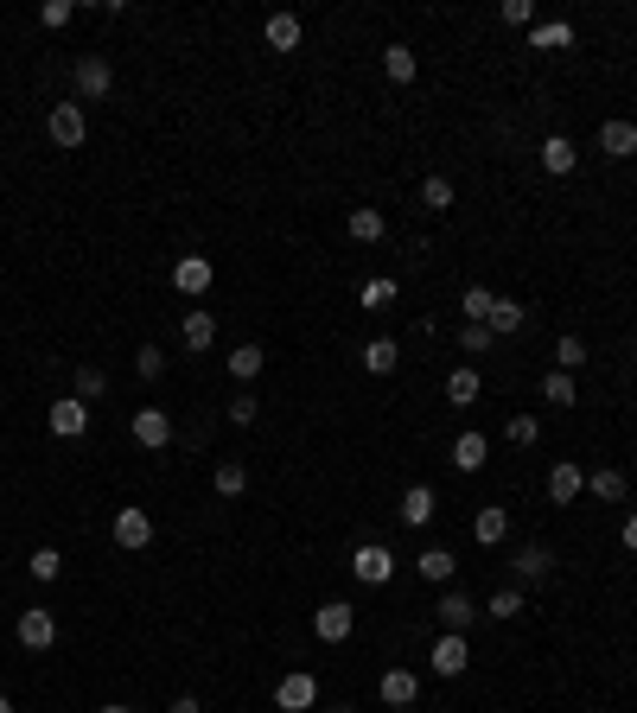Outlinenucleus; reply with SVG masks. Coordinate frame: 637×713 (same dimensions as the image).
I'll return each mask as SVG.
<instances>
[{
	"instance_id": "1",
	"label": "nucleus",
	"mask_w": 637,
	"mask_h": 713,
	"mask_svg": "<svg viewBox=\"0 0 637 713\" xmlns=\"http://www.w3.org/2000/svg\"><path fill=\"white\" fill-rule=\"evenodd\" d=\"M45 128H51V141H58L64 153H77L83 141H90V121H83V109H77V102H58Z\"/></svg>"
},
{
	"instance_id": "2",
	"label": "nucleus",
	"mask_w": 637,
	"mask_h": 713,
	"mask_svg": "<svg viewBox=\"0 0 637 713\" xmlns=\"http://www.w3.org/2000/svg\"><path fill=\"white\" fill-rule=\"evenodd\" d=\"M351 573H357L364 586H389V580H395V554H389L383 542H364V548L351 554Z\"/></svg>"
},
{
	"instance_id": "3",
	"label": "nucleus",
	"mask_w": 637,
	"mask_h": 713,
	"mask_svg": "<svg viewBox=\"0 0 637 713\" xmlns=\"http://www.w3.org/2000/svg\"><path fill=\"white\" fill-rule=\"evenodd\" d=\"M45 427L58 433V440H83V433H90V402H77V395H64V402H51Z\"/></svg>"
},
{
	"instance_id": "4",
	"label": "nucleus",
	"mask_w": 637,
	"mask_h": 713,
	"mask_svg": "<svg viewBox=\"0 0 637 713\" xmlns=\"http://www.w3.org/2000/svg\"><path fill=\"white\" fill-rule=\"evenodd\" d=\"M109 90H115V64L102 58V51H90V58L77 64V96H83V102H102Z\"/></svg>"
},
{
	"instance_id": "5",
	"label": "nucleus",
	"mask_w": 637,
	"mask_h": 713,
	"mask_svg": "<svg viewBox=\"0 0 637 713\" xmlns=\"http://www.w3.org/2000/svg\"><path fill=\"white\" fill-rule=\"evenodd\" d=\"M274 707H281V713H306V707H319V682H313L306 669L281 675V688H274Z\"/></svg>"
},
{
	"instance_id": "6",
	"label": "nucleus",
	"mask_w": 637,
	"mask_h": 713,
	"mask_svg": "<svg viewBox=\"0 0 637 713\" xmlns=\"http://www.w3.org/2000/svg\"><path fill=\"white\" fill-rule=\"evenodd\" d=\"M211 281H217V268H211V255H179V262H172V287L179 293H211Z\"/></svg>"
},
{
	"instance_id": "7",
	"label": "nucleus",
	"mask_w": 637,
	"mask_h": 713,
	"mask_svg": "<svg viewBox=\"0 0 637 713\" xmlns=\"http://www.w3.org/2000/svg\"><path fill=\"white\" fill-rule=\"evenodd\" d=\"M13 637H20L26 650H51V643H58V618H51L45 605H32V612H20V624H13Z\"/></svg>"
},
{
	"instance_id": "8",
	"label": "nucleus",
	"mask_w": 637,
	"mask_h": 713,
	"mask_svg": "<svg viewBox=\"0 0 637 713\" xmlns=\"http://www.w3.org/2000/svg\"><path fill=\"white\" fill-rule=\"evenodd\" d=\"M395 516H402L408 529H427V523L440 516V497H434V484H408V491H402V510H395Z\"/></svg>"
},
{
	"instance_id": "9",
	"label": "nucleus",
	"mask_w": 637,
	"mask_h": 713,
	"mask_svg": "<svg viewBox=\"0 0 637 713\" xmlns=\"http://www.w3.org/2000/svg\"><path fill=\"white\" fill-rule=\"evenodd\" d=\"M351 624H357V612L344 599H332V605H319V612H313V637L319 643H344V637H351Z\"/></svg>"
},
{
	"instance_id": "10",
	"label": "nucleus",
	"mask_w": 637,
	"mask_h": 713,
	"mask_svg": "<svg viewBox=\"0 0 637 713\" xmlns=\"http://www.w3.org/2000/svg\"><path fill=\"white\" fill-rule=\"evenodd\" d=\"M147 542H153V516L147 510H115V548L141 554Z\"/></svg>"
},
{
	"instance_id": "11",
	"label": "nucleus",
	"mask_w": 637,
	"mask_h": 713,
	"mask_svg": "<svg viewBox=\"0 0 637 713\" xmlns=\"http://www.w3.org/2000/svg\"><path fill=\"white\" fill-rule=\"evenodd\" d=\"M134 440H141L147 452L172 446V414L166 408H141V414H134Z\"/></svg>"
},
{
	"instance_id": "12",
	"label": "nucleus",
	"mask_w": 637,
	"mask_h": 713,
	"mask_svg": "<svg viewBox=\"0 0 637 713\" xmlns=\"http://www.w3.org/2000/svg\"><path fill=\"white\" fill-rule=\"evenodd\" d=\"M466 669H472V643L446 631V637L434 643V675H466Z\"/></svg>"
},
{
	"instance_id": "13",
	"label": "nucleus",
	"mask_w": 637,
	"mask_h": 713,
	"mask_svg": "<svg viewBox=\"0 0 637 713\" xmlns=\"http://www.w3.org/2000/svg\"><path fill=\"white\" fill-rule=\"evenodd\" d=\"M580 491H587V472H580L574 459H561L555 472H548V497H555V503H574Z\"/></svg>"
},
{
	"instance_id": "14",
	"label": "nucleus",
	"mask_w": 637,
	"mask_h": 713,
	"mask_svg": "<svg viewBox=\"0 0 637 713\" xmlns=\"http://www.w3.org/2000/svg\"><path fill=\"white\" fill-rule=\"evenodd\" d=\"M383 701H389V707H415V701H421V675H415V669H389V675H383Z\"/></svg>"
},
{
	"instance_id": "15",
	"label": "nucleus",
	"mask_w": 637,
	"mask_h": 713,
	"mask_svg": "<svg viewBox=\"0 0 637 713\" xmlns=\"http://www.w3.org/2000/svg\"><path fill=\"white\" fill-rule=\"evenodd\" d=\"M599 153L631 160V153H637V121H606V128H599Z\"/></svg>"
},
{
	"instance_id": "16",
	"label": "nucleus",
	"mask_w": 637,
	"mask_h": 713,
	"mask_svg": "<svg viewBox=\"0 0 637 713\" xmlns=\"http://www.w3.org/2000/svg\"><path fill=\"white\" fill-rule=\"evenodd\" d=\"M434 612H440V624H446L453 637H466V631H472V618H478L466 593H440V605H434Z\"/></svg>"
},
{
	"instance_id": "17",
	"label": "nucleus",
	"mask_w": 637,
	"mask_h": 713,
	"mask_svg": "<svg viewBox=\"0 0 637 713\" xmlns=\"http://www.w3.org/2000/svg\"><path fill=\"white\" fill-rule=\"evenodd\" d=\"M179 338H185V351H211V344H217V319H211V312H185V325H179Z\"/></svg>"
},
{
	"instance_id": "18",
	"label": "nucleus",
	"mask_w": 637,
	"mask_h": 713,
	"mask_svg": "<svg viewBox=\"0 0 637 713\" xmlns=\"http://www.w3.org/2000/svg\"><path fill=\"white\" fill-rule=\"evenodd\" d=\"M485 459H491L485 433H459V440H453V465H459V472H485Z\"/></svg>"
},
{
	"instance_id": "19",
	"label": "nucleus",
	"mask_w": 637,
	"mask_h": 713,
	"mask_svg": "<svg viewBox=\"0 0 637 713\" xmlns=\"http://www.w3.org/2000/svg\"><path fill=\"white\" fill-rule=\"evenodd\" d=\"M262 39H268L274 51H300V20H294V13H268Z\"/></svg>"
},
{
	"instance_id": "20",
	"label": "nucleus",
	"mask_w": 637,
	"mask_h": 713,
	"mask_svg": "<svg viewBox=\"0 0 637 713\" xmlns=\"http://www.w3.org/2000/svg\"><path fill=\"white\" fill-rule=\"evenodd\" d=\"M344 230H351V242H383V230H389V223H383V211H376V204H357Z\"/></svg>"
},
{
	"instance_id": "21",
	"label": "nucleus",
	"mask_w": 637,
	"mask_h": 713,
	"mask_svg": "<svg viewBox=\"0 0 637 713\" xmlns=\"http://www.w3.org/2000/svg\"><path fill=\"white\" fill-rule=\"evenodd\" d=\"M485 325H491V338H510V332H523V325H529V312H523V300H497Z\"/></svg>"
},
{
	"instance_id": "22",
	"label": "nucleus",
	"mask_w": 637,
	"mask_h": 713,
	"mask_svg": "<svg viewBox=\"0 0 637 713\" xmlns=\"http://www.w3.org/2000/svg\"><path fill=\"white\" fill-rule=\"evenodd\" d=\"M262 370H268V351H262V344H236V351H230V376H236V382H255Z\"/></svg>"
},
{
	"instance_id": "23",
	"label": "nucleus",
	"mask_w": 637,
	"mask_h": 713,
	"mask_svg": "<svg viewBox=\"0 0 637 713\" xmlns=\"http://www.w3.org/2000/svg\"><path fill=\"white\" fill-rule=\"evenodd\" d=\"M542 172H555V179L574 172V141H567V134H548L542 141Z\"/></svg>"
},
{
	"instance_id": "24",
	"label": "nucleus",
	"mask_w": 637,
	"mask_h": 713,
	"mask_svg": "<svg viewBox=\"0 0 637 713\" xmlns=\"http://www.w3.org/2000/svg\"><path fill=\"white\" fill-rule=\"evenodd\" d=\"M395 363H402V344H395V338H370V344H364V370H370V376H389Z\"/></svg>"
},
{
	"instance_id": "25",
	"label": "nucleus",
	"mask_w": 637,
	"mask_h": 713,
	"mask_svg": "<svg viewBox=\"0 0 637 713\" xmlns=\"http://www.w3.org/2000/svg\"><path fill=\"white\" fill-rule=\"evenodd\" d=\"M478 389H485V382H478V370H472V363H466V370H453V376H446V402H453V408H472V402H478Z\"/></svg>"
},
{
	"instance_id": "26",
	"label": "nucleus",
	"mask_w": 637,
	"mask_h": 713,
	"mask_svg": "<svg viewBox=\"0 0 637 713\" xmlns=\"http://www.w3.org/2000/svg\"><path fill=\"white\" fill-rule=\"evenodd\" d=\"M383 71H389V83H415V77H421V58H415L408 45H389V51H383Z\"/></svg>"
},
{
	"instance_id": "27",
	"label": "nucleus",
	"mask_w": 637,
	"mask_h": 713,
	"mask_svg": "<svg viewBox=\"0 0 637 713\" xmlns=\"http://www.w3.org/2000/svg\"><path fill=\"white\" fill-rule=\"evenodd\" d=\"M472 535H478L485 548H497V542L510 535V510H478V516H472Z\"/></svg>"
},
{
	"instance_id": "28",
	"label": "nucleus",
	"mask_w": 637,
	"mask_h": 713,
	"mask_svg": "<svg viewBox=\"0 0 637 713\" xmlns=\"http://www.w3.org/2000/svg\"><path fill=\"white\" fill-rule=\"evenodd\" d=\"M421 211H453V179L446 172H427L421 179Z\"/></svg>"
},
{
	"instance_id": "29",
	"label": "nucleus",
	"mask_w": 637,
	"mask_h": 713,
	"mask_svg": "<svg viewBox=\"0 0 637 713\" xmlns=\"http://www.w3.org/2000/svg\"><path fill=\"white\" fill-rule=\"evenodd\" d=\"M389 300H395V281H389V274H370V281L357 287V306H370V312H389Z\"/></svg>"
},
{
	"instance_id": "30",
	"label": "nucleus",
	"mask_w": 637,
	"mask_h": 713,
	"mask_svg": "<svg viewBox=\"0 0 637 713\" xmlns=\"http://www.w3.org/2000/svg\"><path fill=\"white\" fill-rule=\"evenodd\" d=\"M548 567H555V554H548L542 542H529L523 554H516V573H523V580H548Z\"/></svg>"
},
{
	"instance_id": "31",
	"label": "nucleus",
	"mask_w": 637,
	"mask_h": 713,
	"mask_svg": "<svg viewBox=\"0 0 637 713\" xmlns=\"http://www.w3.org/2000/svg\"><path fill=\"white\" fill-rule=\"evenodd\" d=\"M211 484H217V497H243V491H249V472H243V465H236V459H223Z\"/></svg>"
},
{
	"instance_id": "32",
	"label": "nucleus",
	"mask_w": 637,
	"mask_h": 713,
	"mask_svg": "<svg viewBox=\"0 0 637 713\" xmlns=\"http://www.w3.org/2000/svg\"><path fill=\"white\" fill-rule=\"evenodd\" d=\"M453 567H459V561H453L446 548H427V554H421V580H434V586L453 580Z\"/></svg>"
},
{
	"instance_id": "33",
	"label": "nucleus",
	"mask_w": 637,
	"mask_h": 713,
	"mask_svg": "<svg viewBox=\"0 0 637 713\" xmlns=\"http://www.w3.org/2000/svg\"><path fill=\"white\" fill-rule=\"evenodd\" d=\"M459 306H466V325H485L491 306H497V293L491 287H466V300H459Z\"/></svg>"
},
{
	"instance_id": "34",
	"label": "nucleus",
	"mask_w": 637,
	"mask_h": 713,
	"mask_svg": "<svg viewBox=\"0 0 637 713\" xmlns=\"http://www.w3.org/2000/svg\"><path fill=\"white\" fill-rule=\"evenodd\" d=\"M26 567H32V580H45V586H51V580L64 573V554H58V548H32V561H26Z\"/></svg>"
},
{
	"instance_id": "35",
	"label": "nucleus",
	"mask_w": 637,
	"mask_h": 713,
	"mask_svg": "<svg viewBox=\"0 0 637 713\" xmlns=\"http://www.w3.org/2000/svg\"><path fill=\"white\" fill-rule=\"evenodd\" d=\"M587 484H593V497H606V503H618V497H625V472H618V465H606V472H593Z\"/></svg>"
},
{
	"instance_id": "36",
	"label": "nucleus",
	"mask_w": 637,
	"mask_h": 713,
	"mask_svg": "<svg viewBox=\"0 0 637 713\" xmlns=\"http://www.w3.org/2000/svg\"><path fill=\"white\" fill-rule=\"evenodd\" d=\"M504 433H510V446H536L542 440V421H536V414H510Z\"/></svg>"
},
{
	"instance_id": "37",
	"label": "nucleus",
	"mask_w": 637,
	"mask_h": 713,
	"mask_svg": "<svg viewBox=\"0 0 637 713\" xmlns=\"http://www.w3.org/2000/svg\"><path fill=\"white\" fill-rule=\"evenodd\" d=\"M580 363H587V344H580L574 332H567V338L555 344V370H567V376H574V370H580Z\"/></svg>"
},
{
	"instance_id": "38",
	"label": "nucleus",
	"mask_w": 637,
	"mask_h": 713,
	"mask_svg": "<svg viewBox=\"0 0 637 713\" xmlns=\"http://www.w3.org/2000/svg\"><path fill=\"white\" fill-rule=\"evenodd\" d=\"M485 618H523V593H516V586H504V593H491Z\"/></svg>"
},
{
	"instance_id": "39",
	"label": "nucleus",
	"mask_w": 637,
	"mask_h": 713,
	"mask_svg": "<svg viewBox=\"0 0 637 713\" xmlns=\"http://www.w3.org/2000/svg\"><path fill=\"white\" fill-rule=\"evenodd\" d=\"M567 39H574V26H567V20H548V26H536V51H561Z\"/></svg>"
},
{
	"instance_id": "40",
	"label": "nucleus",
	"mask_w": 637,
	"mask_h": 713,
	"mask_svg": "<svg viewBox=\"0 0 637 713\" xmlns=\"http://www.w3.org/2000/svg\"><path fill=\"white\" fill-rule=\"evenodd\" d=\"M542 395H548L555 408H574V376H567V370H555V376L542 382Z\"/></svg>"
},
{
	"instance_id": "41",
	"label": "nucleus",
	"mask_w": 637,
	"mask_h": 713,
	"mask_svg": "<svg viewBox=\"0 0 637 713\" xmlns=\"http://www.w3.org/2000/svg\"><path fill=\"white\" fill-rule=\"evenodd\" d=\"M77 20V7H71V0H45V7H39V26H51V32H58V26H71Z\"/></svg>"
},
{
	"instance_id": "42",
	"label": "nucleus",
	"mask_w": 637,
	"mask_h": 713,
	"mask_svg": "<svg viewBox=\"0 0 637 713\" xmlns=\"http://www.w3.org/2000/svg\"><path fill=\"white\" fill-rule=\"evenodd\" d=\"M134 370H141V376L153 382V376L166 370V351H160V344H141V351H134Z\"/></svg>"
},
{
	"instance_id": "43",
	"label": "nucleus",
	"mask_w": 637,
	"mask_h": 713,
	"mask_svg": "<svg viewBox=\"0 0 637 713\" xmlns=\"http://www.w3.org/2000/svg\"><path fill=\"white\" fill-rule=\"evenodd\" d=\"M497 20H504V26H529V20H536V0H504Z\"/></svg>"
},
{
	"instance_id": "44",
	"label": "nucleus",
	"mask_w": 637,
	"mask_h": 713,
	"mask_svg": "<svg viewBox=\"0 0 637 713\" xmlns=\"http://www.w3.org/2000/svg\"><path fill=\"white\" fill-rule=\"evenodd\" d=\"M102 389H109V382H102V370H77V402H96Z\"/></svg>"
},
{
	"instance_id": "45",
	"label": "nucleus",
	"mask_w": 637,
	"mask_h": 713,
	"mask_svg": "<svg viewBox=\"0 0 637 713\" xmlns=\"http://www.w3.org/2000/svg\"><path fill=\"white\" fill-rule=\"evenodd\" d=\"M459 344H466V357L491 351V325H466V332H459Z\"/></svg>"
},
{
	"instance_id": "46",
	"label": "nucleus",
	"mask_w": 637,
	"mask_h": 713,
	"mask_svg": "<svg viewBox=\"0 0 637 713\" xmlns=\"http://www.w3.org/2000/svg\"><path fill=\"white\" fill-rule=\"evenodd\" d=\"M255 414H262V402H255V395L243 389V395H236V402H230V421H236V427H249Z\"/></svg>"
},
{
	"instance_id": "47",
	"label": "nucleus",
	"mask_w": 637,
	"mask_h": 713,
	"mask_svg": "<svg viewBox=\"0 0 637 713\" xmlns=\"http://www.w3.org/2000/svg\"><path fill=\"white\" fill-rule=\"evenodd\" d=\"M166 713H204V707H198V694H179V701H172Z\"/></svg>"
},
{
	"instance_id": "48",
	"label": "nucleus",
	"mask_w": 637,
	"mask_h": 713,
	"mask_svg": "<svg viewBox=\"0 0 637 713\" xmlns=\"http://www.w3.org/2000/svg\"><path fill=\"white\" fill-rule=\"evenodd\" d=\"M625 548H631V554H637V510H631V516H625Z\"/></svg>"
},
{
	"instance_id": "49",
	"label": "nucleus",
	"mask_w": 637,
	"mask_h": 713,
	"mask_svg": "<svg viewBox=\"0 0 637 713\" xmlns=\"http://www.w3.org/2000/svg\"><path fill=\"white\" fill-rule=\"evenodd\" d=\"M0 713H13V701H7V694H0Z\"/></svg>"
},
{
	"instance_id": "50",
	"label": "nucleus",
	"mask_w": 637,
	"mask_h": 713,
	"mask_svg": "<svg viewBox=\"0 0 637 713\" xmlns=\"http://www.w3.org/2000/svg\"><path fill=\"white\" fill-rule=\"evenodd\" d=\"M102 713H134V707H102Z\"/></svg>"
},
{
	"instance_id": "51",
	"label": "nucleus",
	"mask_w": 637,
	"mask_h": 713,
	"mask_svg": "<svg viewBox=\"0 0 637 713\" xmlns=\"http://www.w3.org/2000/svg\"><path fill=\"white\" fill-rule=\"evenodd\" d=\"M332 713H357V707H332Z\"/></svg>"
}]
</instances>
